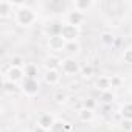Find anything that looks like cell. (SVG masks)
I'll return each instance as SVG.
<instances>
[{"instance_id": "obj_20", "label": "cell", "mask_w": 132, "mask_h": 132, "mask_svg": "<svg viewBox=\"0 0 132 132\" xmlns=\"http://www.w3.org/2000/svg\"><path fill=\"white\" fill-rule=\"evenodd\" d=\"M79 50H81V45H79L78 40H75V42H67L65 44V50L64 51L69 53V54H78Z\"/></svg>"}, {"instance_id": "obj_12", "label": "cell", "mask_w": 132, "mask_h": 132, "mask_svg": "<svg viewBox=\"0 0 132 132\" xmlns=\"http://www.w3.org/2000/svg\"><path fill=\"white\" fill-rule=\"evenodd\" d=\"M95 89H96V90H100V92H107V90H112L110 76L100 75V76L95 79Z\"/></svg>"}, {"instance_id": "obj_21", "label": "cell", "mask_w": 132, "mask_h": 132, "mask_svg": "<svg viewBox=\"0 0 132 132\" xmlns=\"http://www.w3.org/2000/svg\"><path fill=\"white\" fill-rule=\"evenodd\" d=\"M67 100H69V95H67V92H65V90H56L53 93V101L56 104H64Z\"/></svg>"}, {"instance_id": "obj_4", "label": "cell", "mask_w": 132, "mask_h": 132, "mask_svg": "<svg viewBox=\"0 0 132 132\" xmlns=\"http://www.w3.org/2000/svg\"><path fill=\"white\" fill-rule=\"evenodd\" d=\"M20 92L27 96H34L39 93V82L37 79H30V78H25L22 82H20Z\"/></svg>"}, {"instance_id": "obj_16", "label": "cell", "mask_w": 132, "mask_h": 132, "mask_svg": "<svg viewBox=\"0 0 132 132\" xmlns=\"http://www.w3.org/2000/svg\"><path fill=\"white\" fill-rule=\"evenodd\" d=\"M23 70H25V76L27 78H30V79H37V75H39V67L36 64H33V62H28L25 67H23Z\"/></svg>"}, {"instance_id": "obj_24", "label": "cell", "mask_w": 132, "mask_h": 132, "mask_svg": "<svg viewBox=\"0 0 132 132\" xmlns=\"http://www.w3.org/2000/svg\"><path fill=\"white\" fill-rule=\"evenodd\" d=\"M10 65H11V67H19V69H23L27 64H25L23 56H20V54H14V56L10 59Z\"/></svg>"}, {"instance_id": "obj_29", "label": "cell", "mask_w": 132, "mask_h": 132, "mask_svg": "<svg viewBox=\"0 0 132 132\" xmlns=\"http://www.w3.org/2000/svg\"><path fill=\"white\" fill-rule=\"evenodd\" d=\"M33 132H48V130H45V129L40 127V126H36V127L33 129Z\"/></svg>"}, {"instance_id": "obj_14", "label": "cell", "mask_w": 132, "mask_h": 132, "mask_svg": "<svg viewBox=\"0 0 132 132\" xmlns=\"http://www.w3.org/2000/svg\"><path fill=\"white\" fill-rule=\"evenodd\" d=\"M14 11V5L13 2H8V0H2L0 2V17L2 19H8Z\"/></svg>"}, {"instance_id": "obj_9", "label": "cell", "mask_w": 132, "mask_h": 132, "mask_svg": "<svg viewBox=\"0 0 132 132\" xmlns=\"http://www.w3.org/2000/svg\"><path fill=\"white\" fill-rule=\"evenodd\" d=\"M61 81V70H45L44 73V82L50 87L57 86Z\"/></svg>"}, {"instance_id": "obj_19", "label": "cell", "mask_w": 132, "mask_h": 132, "mask_svg": "<svg viewBox=\"0 0 132 132\" xmlns=\"http://www.w3.org/2000/svg\"><path fill=\"white\" fill-rule=\"evenodd\" d=\"M3 90H5L6 93H17V92L20 90V87H19L16 82H11L10 79L3 78Z\"/></svg>"}, {"instance_id": "obj_13", "label": "cell", "mask_w": 132, "mask_h": 132, "mask_svg": "<svg viewBox=\"0 0 132 132\" xmlns=\"http://www.w3.org/2000/svg\"><path fill=\"white\" fill-rule=\"evenodd\" d=\"M76 117H78V120L81 123L89 124V123H92L95 120V110H89L86 107H81L79 110H76Z\"/></svg>"}, {"instance_id": "obj_27", "label": "cell", "mask_w": 132, "mask_h": 132, "mask_svg": "<svg viewBox=\"0 0 132 132\" xmlns=\"http://www.w3.org/2000/svg\"><path fill=\"white\" fill-rule=\"evenodd\" d=\"M110 84H112V89H120L123 86V78L118 76V75H112L110 76Z\"/></svg>"}, {"instance_id": "obj_18", "label": "cell", "mask_w": 132, "mask_h": 132, "mask_svg": "<svg viewBox=\"0 0 132 132\" xmlns=\"http://www.w3.org/2000/svg\"><path fill=\"white\" fill-rule=\"evenodd\" d=\"M100 40H101V44H103V45L110 47V45H113V42H115V36H113L110 31H104V33H101Z\"/></svg>"}, {"instance_id": "obj_26", "label": "cell", "mask_w": 132, "mask_h": 132, "mask_svg": "<svg viewBox=\"0 0 132 132\" xmlns=\"http://www.w3.org/2000/svg\"><path fill=\"white\" fill-rule=\"evenodd\" d=\"M121 59H123V62H124V64H127V65H132V47H127V48L123 51V54H121Z\"/></svg>"}, {"instance_id": "obj_1", "label": "cell", "mask_w": 132, "mask_h": 132, "mask_svg": "<svg viewBox=\"0 0 132 132\" xmlns=\"http://www.w3.org/2000/svg\"><path fill=\"white\" fill-rule=\"evenodd\" d=\"M37 22V13L30 8L28 5H23L22 8L16 10V23L22 28H30Z\"/></svg>"}, {"instance_id": "obj_17", "label": "cell", "mask_w": 132, "mask_h": 132, "mask_svg": "<svg viewBox=\"0 0 132 132\" xmlns=\"http://www.w3.org/2000/svg\"><path fill=\"white\" fill-rule=\"evenodd\" d=\"M120 117H121V118L132 120V101L124 103V104L120 107Z\"/></svg>"}, {"instance_id": "obj_30", "label": "cell", "mask_w": 132, "mask_h": 132, "mask_svg": "<svg viewBox=\"0 0 132 132\" xmlns=\"http://www.w3.org/2000/svg\"><path fill=\"white\" fill-rule=\"evenodd\" d=\"M129 93H130V96H132V86H130V89H129Z\"/></svg>"}, {"instance_id": "obj_11", "label": "cell", "mask_w": 132, "mask_h": 132, "mask_svg": "<svg viewBox=\"0 0 132 132\" xmlns=\"http://www.w3.org/2000/svg\"><path fill=\"white\" fill-rule=\"evenodd\" d=\"M72 6L75 11H79V13H87L89 10H92L95 6V2L93 0H75V2H72Z\"/></svg>"}, {"instance_id": "obj_25", "label": "cell", "mask_w": 132, "mask_h": 132, "mask_svg": "<svg viewBox=\"0 0 132 132\" xmlns=\"http://www.w3.org/2000/svg\"><path fill=\"white\" fill-rule=\"evenodd\" d=\"M120 129L123 132H132V120H127V118H121L120 120Z\"/></svg>"}, {"instance_id": "obj_2", "label": "cell", "mask_w": 132, "mask_h": 132, "mask_svg": "<svg viewBox=\"0 0 132 132\" xmlns=\"http://www.w3.org/2000/svg\"><path fill=\"white\" fill-rule=\"evenodd\" d=\"M61 70H62L64 75H67V76H75V75H79L81 65H79V62L73 56H67V57L62 59Z\"/></svg>"}, {"instance_id": "obj_22", "label": "cell", "mask_w": 132, "mask_h": 132, "mask_svg": "<svg viewBox=\"0 0 132 132\" xmlns=\"http://www.w3.org/2000/svg\"><path fill=\"white\" fill-rule=\"evenodd\" d=\"M115 93H112V90H107V92H101L100 95V103L103 104H112L115 101Z\"/></svg>"}, {"instance_id": "obj_8", "label": "cell", "mask_w": 132, "mask_h": 132, "mask_svg": "<svg viewBox=\"0 0 132 132\" xmlns=\"http://www.w3.org/2000/svg\"><path fill=\"white\" fill-rule=\"evenodd\" d=\"M54 121H56V117H54L53 113H50V112H42V113L37 117V126L44 127V129L48 130V132H50L51 126L54 124Z\"/></svg>"}, {"instance_id": "obj_10", "label": "cell", "mask_w": 132, "mask_h": 132, "mask_svg": "<svg viewBox=\"0 0 132 132\" xmlns=\"http://www.w3.org/2000/svg\"><path fill=\"white\" fill-rule=\"evenodd\" d=\"M61 64H62V59L54 56V54H50L44 59L45 70H61Z\"/></svg>"}, {"instance_id": "obj_3", "label": "cell", "mask_w": 132, "mask_h": 132, "mask_svg": "<svg viewBox=\"0 0 132 132\" xmlns=\"http://www.w3.org/2000/svg\"><path fill=\"white\" fill-rule=\"evenodd\" d=\"M79 36H81V28H79V27L70 25V23H67V22H62V27H61V37H62L65 42H75V40H78Z\"/></svg>"}, {"instance_id": "obj_23", "label": "cell", "mask_w": 132, "mask_h": 132, "mask_svg": "<svg viewBox=\"0 0 132 132\" xmlns=\"http://www.w3.org/2000/svg\"><path fill=\"white\" fill-rule=\"evenodd\" d=\"M93 73H95V67H93L92 64H84V65H81L79 75H81L82 78H92Z\"/></svg>"}, {"instance_id": "obj_15", "label": "cell", "mask_w": 132, "mask_h": 132, "mask_svg": "<svg viewBox=\"0 0 132 132\" xmlns=\"http://www.w3.org/2000/svg\"><path fill=\"white\" fill-rule=\"evenodd\" d=\"M72 130H73V126L69 121H62V120H56L50 129V132H72Z\"/></svg>"}, {"instance_id": "obj_5", "label": "cell", "mask_w": 132, "mask_h": 132, "mask_svg": "<svg viewBox=\"0 0 132 132\" xmlns=\"http://www.w3.org/2000/svg\"><path fill=\"white\" fill-rule=\"evenodd\" d=\"M65 44H67V42L61 37V34L50 36V37L47 39V48H48L50 51H53V53L64 51V50H65Z\"/></svg>"}, {"instance_id": "obj_7", "label": "cell", "mask_w": 132, "mask_h": 132, "mask_svg": "<svg viewBox=\"0 0 132 132\" xmlns=\"http://www.w3.org/2000/svg\"><path fill=\"white\" fill-rule=\"evenodd\" d=\"M86 19H87L86 14L72 10V11H69L67 14H65V20H64V22H67V23H70V25H75V27H81V25L86 22Z\"/></svg>"}, {"instance_id": "obj_28", "label": "cell", "mask_w": 132, "mask_h": 132, "mask_svg": "<svg viewBox=\"0 0 132 132\" xmlns=\"http://www.w3.org/2000/svg\"><path fill=\"white\" fill-rule=\"evenodd\" d=\"M96 101L93 100V98H87V100H82V107H86V109H89V110H95L96 109Z\"/></svg>"}, {"instance_id": "obj_6", "label": "cell", "mask_w": 132, "mask_h": 132, "mask_svg": "<svg viewBox=\"0 0 132 132\" xmlns=\"http://www.w3.org/2000/svg\"><path fill=\"white\" fill-rule=\"evenodd\" d=\"M3 78H6V79H10L11 82H22L27 76H25V70L23 69H19V67H11L10 65V69L5 72V75H3Z\"/></svg>"}]
</instances>
